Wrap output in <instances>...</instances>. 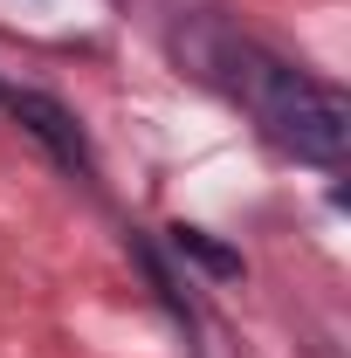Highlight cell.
I'll list each match as a JSON object with an SVG mask.
<instances>
[{
	"instance_id": "obj_1",
	"label": "cell",
	"mask_w": 351,
	"mask_h": 358,
	"mask_svg": "<svg viewBox=\"0 0 351 358\" xmlns=\"http://www.w3.org/2000/svg\"><path fill=\"white\" fill-rule=\"evenodd\" d=\"M214 76L227 83V96L262 124L268 145H282L289 159L303 166H338L351 145V103L338 96L331 83H317L310 69L268 55L255 42H220L214 48Z\"/></svg>"
},
{
	"instance_id": "obj_2",
	"label": "cell",
	"mask_w": 351,
	"mask_h": 358,
	"mask_svg": "<svg viewBox=\"0 0 351 358\" xmlns=\"http://www.w3.org/2000/svg\"><path fill=\"white\" fill-rule=\"evenodd\" d=\"M0 110H14L28 131L42 138L48 152L62 159V166H76V173H89V145L83 131H76V117L55 103V96H42V90H14V83H0Z\"/></svg>"
},
{
	"instance_id": "obj_3",
	"label": "cell",
	"mask_w": 351,
	"mask_h": 358,
	"mask_svg": "<svg viewBox=\"0 0 351 358\" xmlns=\"http://www.w3.org/2000/svg\"><path fill=\"white\" fill-rule=\"evenodd\" d=\"M173 248L179 255H193V262H207L214 275H241V255H227V248H214L200 227H173Z\"/></svg>"
}]
</instances>
